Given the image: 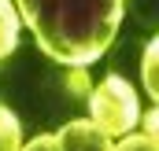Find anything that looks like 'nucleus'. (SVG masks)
<instances>
[{
  "label": "nucleus",
  "mask_w": 159,
  "mask_h": 151,
  "mask_svg": "<svg viewBox=\"0 0 159 151\" xmlns=\"http://www.w3.org/2000/svg\"><path fill=\"white\" fill-rule=\"evenodd\" d=\"M93 114H96V125L104 133H122L133 125L137 118V103H133V92L122 77H107L96 96H93Z\"/></svg>",
  "instance_id": "nucleus-1"
},
{
  "label": "nucleus",
  "mask_w": 159,
  "mask_h": 151,
  "mask_svg": "<svg viewBox=\"0 0 159 151\" xmlns=\"http://www.w3.org/2000/svg\"><path fill=\"white\" fill-rule=\"evenodd\" d=\"M15 48V11L7 0H0V55Z\"/></svg>",
  "instance_id": "nucleus-2"
},
{
  "label": "nucleus",
  "mask_w": 159,
  "mask_h": 151,
  "mask_svg": "<svg viewBox=\"0 0 159 151\" xmlns=\"http://www.w3.org/2000/svg\"><path fill=\"white\" fill-rule=\"evenodd\" d=\"M144 85H148V96H159L156 92V44H148V52H144Z\"/></svg>",
  "instance_id": "nucleus-3"
},
{
  "label": "nucleus",
  "mask_w": 159,
  "mask_h": 151,
  "mask_svg": "<svg viewBox=\"0 0 159 151\" xmlns=\"http://www.w3.org/2000/svg\"><path fill=\"white\" fill-rule=\"evenodd\" d=\"M119 151H152V136H129Z\"/></svg>",
  "instance_id": "nucleus-4"
}]
</instances>
